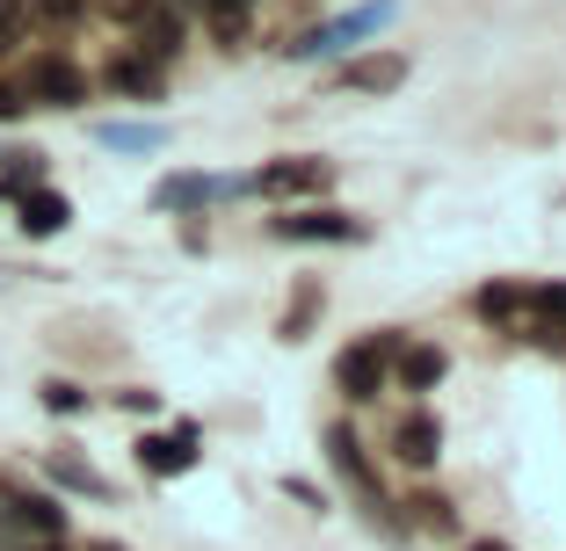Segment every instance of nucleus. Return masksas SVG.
Wrapping results in <instances>:
<instances>
[{"mask_svg":"<svg viewBox=\"0 0 566 551\" xmlns=\"http://www.w3.org/2000/svg\"><path fill=\"white\" fill-rule=\"evenodd\" d=\"M392 15H400V0H364V8H349V15L313 22V30L291 44V59H342V51H356L364 36H378Z\"/></svg>","mask_w":566,"mask_h":551,"instance_id":"f257e3e1","label":"nucleus"},{"mask_svg":"<svg viewBox=\"0 0 566 551\" xmlns=\"http://www.w3.org/2000/svg\"><path fill=\"white\" fill-rule=\"evenodd\" d=\"M392 356H400V335H364V341H349V349L334 356V384H342L356 406H370L385 384H392Z\"/></svg>","mask_w":566,"mask_h":551,"instance_id":"f03ea898","label":"nucleus"},{"mask_svg":"<svg viewBox=\"0 0 566 551\" xmlns=\"http://www.w3.org/2000/svg\"><path fill=\"white\" fill-rule=\"evenodd\" d=\"M15 87H22L30 109H81V102H87V73L73 66L66 51H36L30 66L15 73Z\"/></svg>","mask_w":566,"mask_h":551,"instance_id":"7ed1b4c3","label":"nucleus"},{"mask_svg":"<svg viewBox=\"0 0 566 551\" xmlns=\"http://www.w3.org/2000/svg\"><path fill=\"white\" fill-rule=\"evenodd\" d=\"M0 530L15 537L22 551H36V544H66V508L44 501V494H22V486H0Z\"/></svg>","mask_w":566,"mask_h":551,"instance_id":"20e7f679","label":"nucleus"},{"mask_svg":"<svg viewBox=\"0 0 566 551\" xmlns=\"http://www.w3.org/2000/svg\"><path fill=\"white\" fill-rule=\"evenodd\" d=\"M327 182H334L327 160H313V152H291V160H269V168L248 174V197H319Z\"/></svg>","mask_w":566,"mask_h":551,"instance_id":"39448f33","label":"nucleus"},{"mask_svg":"<svg viewBox=\"0 0 566 551\" xmlns=\"http://www.w3.org/2000/svg\"><path fill=\"white\" fill-rule=\"evenodd\" d=\"M182 36H189V22H182L175 0H153L146 15L132 22V51H146L153 66H175V59H182Z\"/></svg>","mask_w":566,"mask_h":551,"instance_id":"423d86ee","label":"nucleus"},{"mask_svg":"<svg viewBox=\"0 0 566 551\" xmlns=\"http://www.w3.org/2000/svg\"><path fill=\"white\" fill-rule=\"evenodd\" d=\"M102 87H109L117 102H160V95H167V66H153L146 51H132V44H124L117 59L102 66Z\"/></svg>","mask_w":566,"mask_h":551,"instance_id":"0eeeda50","label":"nucleus"},{"mask_svg":"<svg viewBox=\"0 0 566 551\" xmlns=\"http://www.w3.org/2000/svg\"><path fill=\"white\" fill-rule=\"evenodd\" d=\"M218 197H248V174H167L153 189L160 211H189V203H218Z\"/></svg>","mask_w":566,"mask_h":551,"instance_id":"6e6552de","label":"nucleus"},{"mask_svg":"<svg viewBox=\"0 0 566 551\" xmlns=\"http://www.w3.org/2000/svg\"><path fill=\"white\" fill-rule=\"evenodd\" d=\"M450 370V356L436 349V341H400V356H392V384L400 392H436Z\"/></svg>","mask_w":566,"mask_h":551,"instance_id":"1a4fd4ad","label":"nucleus"},{"mask_svg":"<svg viewBox=\"0 0 566 551\" xmlns=\"http://www.w3.org/2000/svg\"><path fill=\"white\" fill-rule=\"evenodd\" d=\"M269 233L276 240H364V218H349V211H291V218H276Z\"/></svg>","mask_w":566,"mask_h":551,"instance_id":"9d476101","label":"nucleus"},{"mask_svg":"<svg viewBox=\"0 0 566 551\" xmlns=\"http://www.w3.org/2000/svg\"><path fill=\"white\" fill-rule=\"evenodd\" d=\"M138 465L160 471V479H175V471L197 465V428H167V435H146L138 443Z\"/></svg>","mask_w":566,"mask_h":551,"instance_id":"9b49d317","label":"nucleus"},{"mask_svg":"<svg viewBox=\"0 0 566 551\" xmlns=\"http://www.w3.org/2000/svg\"><path fill=\"white\" fill-rule=\"evenodd\" d=\"M342 87H356V95H392V87H407V59L400 51H370V59L342 66Z\"/></svg>","mask_w":566,"mask_h":551,"instance_id":"f8f14e48","label":"nucleus"},{"mask_svg":"<svg viewBox=\"0 0 566 551\" xmlns=\"http://www.w3.org/2000/svg\"><path fill=\"white\" fill-rule=\"evenodd\" d=\"M175 8H197L203 15V30L218 36V44H240V36H248V22H254V0H175Z\"/></svg>","mask_w":566,"mask_h":551,"instance_id":"ddd939ff","label":"nucleus"},{"mask_svg":"<svg viewBox=\"0 0 566 551\" xmlns=\"http://www.w3.org/2000/svg\"><path fill=\"white\" fill-rule=\"evenodd\" d=\"M15 211H22V233L30 240H51V233H66L73 203L59 197V189H30V197H15Z\"/></svg>","mask_w":566,"mask_h":551,"instance_id":"4468645a","label":"nucleus"},{"mask_svg":"<svg viewBox=\"0 0 566 551\" xmlns=\"http://www.w3.org/2000/svg\"><path fill=\"white\" fill-rule=\"evenodd\" d=\"M327 451H334V471H342V479H356V486L370 494V501L385 508V494H378V479H370V465H364V443H356V428H349V421H334V428H327Z\"/></svg>","mask_w":566,"mask_h":551,"instance_id":"2eb2a0df","label":"nucleus"},{"mask_svg":"<svg viewBox=\"0 0 566 551\" xmlns=\"http://www.w3.org/2000/svg\"><path fill=\"white\" fill-rule=\"evenodd\" d=\"M436 451H443V428H436L429 414H407L400 428H392V457H400V465H436Z\"/></svg>","mask_w":566,"mask_h":551,"instance_id":"dca6fc26","label":"nucleus"},{"mask_svg":"<svg viewBox=\"0 0 566 551\" xmlns=\"http://www.w3.org/2000/svg\"><path fill=\"white\" fill-rule=\"evenodd\" d=\"M472 312H480L486 327H501V335H516L523 327V284H486L480 298H472Z\"/></svg>","mask_w":566,"mask_h":551,"instance_id":"f3484780","label":"nucleus"},{"mask_svg":"<svg viewBox=\"0 0 566 551\" xmlns=\"http://www.w3.org/2000/svg\"><path fill=\"white\" fill-rule=\"evenodd\" d=\"M22 15L44 22V30H81L95 15V0H22Z\"/></svg>","mask_w":566,"mask_h":551,"instance_id":"a211bd4d","label":"nucleus"},{"mask_svg":"<svg viewBox=\"0 0 566 551\" xmlns=\"http://www.w3.org/2000/svg\"><path fill=\"white\" fill-rule=\"evenodd\" d=\"M102 146H117V152H160L167 146V131L160 124H102Z\"/></svg>","mask_w":566,"mask_h":551,"instance_id":"6ab92c4d","label":"nucleus"},{"mask_svg":"<svg viewBox=\"0 0 566 551\" xmlns=\"http://www.w3.org/2000/svg\"><path fill=\"white\" fill-rule=\"evenodd\" d=\"M30 36V15H22V0H0V51H15Z\"/></svg>","mask_w":566,"mask_h":551,"instance_id":"aec40b11","label":"nucleus"},{"mask_svg":"<svg viewBox=\"0 0 566 551\" xmlns=\"http://www.w3.org/2000/svg\"><path fill=\"white\" fill-rule=\"evenodd\" d=\"M15 117H30V102H22L15 81H0V124H15Z\"/></svg>","mask_w":566,"mask_h":551,"instance_id":"412c9836","label":"nucleus"},{"mask_svg":"<svg viewBox=\"0 0 566 551\" xmlns=\"http://www.w3.org/2000/svg\"><path fill=\"white\" fill-rule=\"evenodd\" d=\"M421 522H429V530H450V501H443V494H421Z\"/></svg>","mask_w":566,"mask_h":551,"instance_id":"4be33fe9","label":"nucleus"},{"mask_svg":"<svg viewBox=\"0 0 566 551\" xmlns=\"http://www.w3.org/2000/svg\"><path fill=\"white\" fill-rule=\"evenodd\" d=\"M313 305H319V290H313V284H305V290H298V305H291V319H283V335H298L305 319H313Z\"/></svg>","mask_w":566,"mask_h":551,"instance_id":"5701e85b","label":"nucleus"},{"mask_svg":"<svg viewBox=\"0 0 566 551\" xmlns=\"http://www.w3.org/2000/svg\"><path fill=\"white\" fill-rule=\"evenodd\" d=\"M44 400L59 406V414H81V384H44Z\"/></svg>","mask_w":566,"mask_h":551,"instance_id":"b1692460","label":"nucleus"},{"mask_svg":"<svg viewBox=\"0 0 566 551\" xmlns=\"http://www.w3.org/2000/svg\"><path fill=\"white\" fill-rule=\"evenodd\" d=\"M95 8H109V15H117V22H124V30H132V22H138V15H146L153 0H95Z\"/></svg>","mask_w":566,"mask_h":551,"instance_id":"393cba45","label":"nucleus"},{"mask_svg":"<svg viewBox=\"0 0 566 551\" xmlns=\"http://www.w3.org/2000/svg\"><path fill=\"white\" fill-rule=\"evenodd\" d=\"M0 551H22V544H15V537H8V530H0Z\"/></svg>","mask_w":566,"mask_h":551,"instance_id":"a878e982","label":"nucleus"},{"mask_svg":"<svg viewBox=\"0 0 566 551\" xmlns=\"http://www.w3.org/2000/svg\"><path fill=\"white\" fill-rule=\"evenodd\" d=\"M36 551H66V544H36Z\"/></svg>","mask_w":566,"mask_h":551,"instance_id":"bb28decb","label":"nucleus"},{"mask_svg":"<svg viewBox=\"0 0 566 551\" xmlns=\"http://www.w3.org/2000/svg\"><path fill=\"white\" fill-rule=\"evenodd\" d=\"M472 551H501V544H472Z\"/></svg>","mask_w":566,"mask_h":551,"instance_id":"cd10ccee","label":"nucleus"},{"mask_svg":"<svg viewBox=\"0 0 566 551\" xmlns=\"http://www.w3.org/2000/svg\"><path fill=\"white\" fill-rule=\"evenodd\" d=\"M0 203H8V197H0Z\"/></svg>","mask_w":566,"mask_h":551,"instance_id":"c85d7f7f","label":"nucleus"}]
</instances>
